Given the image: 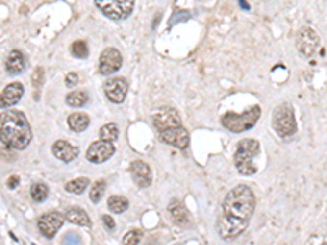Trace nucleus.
I'll use <instances>...</instances> for the list:
<instances>
[{
    "label": "nucleus",
    "instance_id": "1",
    "mask_svg": "<svg viewBox=\"0 0 327 245\" xmlns=\"http://www.w3.org/2000/svg\"><path fill=\"white\" fill-rule=\"evenodd\" d=\"M33 139V131L26 116L18 110L0 113V141L17 150L26 149Z\"/></svg>",
    "mask_w": 327,
    "mask_h": 245
},
{
    "label": "nucleus",
    "instance_id": "2",
    "mask_svg": "<svg viewBox=\"0 0 327 245\" xmlns=\"http://www.w3.org/2000/svg\"><path fill=\"white\" fill-rule=\"evenodd\" d=\"M255 209V195L246 185H237L226 195L223 201V214L227 218L247 222Z\"/></svg>",
    "mask_w": 327,
    "mask_h": 245
},
{
    "label": "nucleus",
    "instance_id": "3",
    "mask_svg": "<svg viewBox=\"0 0 327 245\" xmlns=\"http://www.w3.org/2000/svg\"><path fill=\"white\" fill-rule=\"evenodd\" d=\"M260 152V144L255 139H242L237 144L236 154H234V165L241 175L251 176L257 172L253 159Z\"/></svg>",
    "mask_w": 327,
    "mask_h": 245
},
{
    "label": "nucleus",
    "instance_id": "4",
    "mask_svg": "<svg viewBox=\"0 0 327 245\" xmlns=\"http://www.w3.org/2000/svg\"><path fill=\"white\" fill-rule=\"evenodd\" d=\"M260 115H262L260 106L255 105V106H251L249 110H246L242 115H237V113H234V111L224 113L221 118V122H223V126L229 131L244 132V131L252 129V127L257 124Z\"/></svg>",
    "mask_w": 327,
    "mask_h": 245
},
{
    "label": "nucleus",
    "instance_id": "5",
    "mask_svg": "<svg viewBox=\"0 0 327 245\" xmlns=\"http://www.w3.org/2000/svg\"><path fill=\"white\" fill-rule=\"evenodd\" d=\"M272 126L278 136L281 137H288L293 136L296 132V118H295V111L290 105H280L275 108L273 111V118H272Z\"/></svg>",
    "mask_w": 327,
    "mask_h": 245
},
{
    "label": "nucleus",
    "instance_id": "6",
    "mask_svg": "<svg viewBox=\"0 0 327 245\" xmlns=\"http://www.w3.org/2000/svg\"><path fill=\"white\" fill-rule=\"evenodd\" d=\"M105 17L111 20L128 18L134 8V0H94Z\"/></svg>",
    "mask_w": 327,
    "mask_h": 245
},
{
    "label": "nucleus",
    "instance_id": "7",
    "mask_svg": "<svg viewBox=\"0 0 327 245\" xmlns=\"http://www.w3.org/2000/svg\"><path fill=\"white\" fill-rule=\"evenodd\" d=\"M321 38L311 26H302L296 34V48L304 57H311L319 48Z\"/></svg>",
    "mask_w": 327,
    "mask_h": 245
},
{
    "label": "nucleus",
    "instance_id": "8",
    "mask_svg": "<svg viewBox=\"0 0 327 245\" xmlns=\"http://www.w3.org/2000/svg\"><path fill=\"white\" fill-rule=\"evenodd\" d=\"M121 64H123V56L116 48H106L100 54L99 61V72L101 75H111L116 71H120Z\"/></svg>",
    "mask_w": 327,
    "mask_h": 245
},
{
    "label": "nucleus",
    "instance_id": "9",
    "mask_svg": "<svg viewBox=\"0 0 327 245\" xmlns=\"http://www.w3.org/2000/svg\"><path fill=\"white\" fill-rule=\"evenodd\" d=\"M247 227V222H242V220L227 218V216L221 214L218 219V232L224 240H234L241 235Z\"/></svg>",
    "mask_w": 327,
    "mask_h": 245
},
{
    "label": "nucleus",
    "instance_id": "10",
    "mask_svg": "<svg viewBox=\"0 0 327 245\" xmlns=\"http://www.w3.org/2000/svg\"><path fill=\"white\" fill-rule=\"evenodd\" d=\"M113 154H115L113 142L100 139L90 144L89 150H87V160L92 162V164H103V162L111 159Z\"/></svg>",
    "mask_w": 327,
    "mask_h": 245
},
{
    "label": "nucleus",
    "instance_id": "11",
    "mask_svg": "<svg viewBox=\"0 0 327 245\" xmlns=\"http://www.w3.org/2000/svg\"><path fill=\"white\" fill-rule=\"evenodd\" d=\"M152 122L159 131L169 129V127L182 126V120H180V115L177 113V110L169 108V106L159 108L157 111L152 113Z\"/></svg>",
    "mask_w": 327,
    "mask_h": 245
},
{
    "label": "nucleus",
    "instance_id": "12",
    "mask_svg": "<svg viewBox=\"0 0 327 245\" xmlns=\"http://www.w3.org/2000/svg\"><path fill=\"white\" fill-rule=\"evenodd\" d=\"M62 224H64V214L57 213V211H51V213L43 214L40 220H38L40 232L45 235L46 239L54 237L59 227H62Z\"/></svg>",
    "mask_w": 327,
    "mask_h": 245
},
{
    "label": "nucleus",
    "instance_id": "13",
    "mask_svg": "<svg viewBox=\"0 0 327 245\" xmlns=\"http://www.w3.org/2000/svg\"><path fill=\"white\" fill-rule=\"evenodd\" d=\"M103 92L106 98L113 103H123L126 98V93H128V82L123 77H113L108 78L103 83Z\"/></svg>",
    "mask_w": 327,
    "mask_h": 245
},
{
    "label": "nucleus",
    "instance_id": "14",
    "mask_svg": "<svg viewBox=\"0 0 327 245\" xmlns=\"http://www.w3.org/2000/svg\"><path fill=\"white\" fill-rule=\"evenodd\" d=\"M160 137H162L164 142L177 147L180 150H185L190 146V134L183 126L169 127V129L160 131Z\"/></svg>",
    "mask_w": 327,
    "mask_h": 245
},
{
    "label": "nucleus",
    "instance_id": "15",
    "mask_svg": "<svg viewBox=\"0 0 327 245\" xmlns=\"http://www.w3.org/2000/svg\"><path fill=\"white\" fill-rule=\"evenodd\" d=\"M131 176H133L134 183L139 186V188H148L152 181V172H151V167L143 160H134L129 167Z\"/></svg>",
    "mask_w": 327,
    "mask_h": 245
},
{
    "label": "nucleus",
    "instance_id": "16",
    "mask_svg": "<svg viewBox=\"0 0 327 245\" xmlns=\"http://www.w3.org/2000/svg\"><path fill=\"white\" fill-rule=\"evenodd\" d=\"M23 93H25V87L20 82H12L3 88L0 93V108H10L17 105L22 100Z\"/></svg>",
    "mask_w": 327,
    "mask_h": 245
},
{
    "label": "nucleus",
    "instance_id": "17",
    "mask_svg": "<svg viewBox=\"0 0 327 245\" xmlns=\"http://www.w3.org/2000/svg\"><path fill=\"white\" fill-rule=\"evenodd\" d=\"M52 154H54L56 159L62 162H72L79 155V149L66 141H56L52 144Z\"/></svg>",
    "mask_w": 327,
    "mask_h": 245
},
{
    "label": "nucleus",
    "instance_id": "18",
    "mask_svg": "<svg viewBox=\"0 0 327 245\" xmlns=\"http://www.w3.org/2000/svg\"><path fill=\"white\" fill-rule=\"evenodd\" d=\"M26 67V57L25 54L18 49H13L10 51V54L7 56L5 61V71L12 75H17V74H22Z\"/></svg>",
    "mask_w": 327,
    "mask_h": 245
},
{
    "label": "nucleus",
    "instance_id": "19",
    "mask_svg": "<svg viewBox=\"0 0 327 245\" xmlns=\"http://www.w3.org/2000/svg\"><path fill=\"white\" fill-rule=\"evenodd\" d=\"M169 213H170V218H172V220L175 224H180V225H187L188 224L190 216H188V211L183 206L182 201H178V199L170 201Z\"/></svg>",
    "mask_w": 327,
    "mask_h": 245
},
{
    "label": "nucleus",
    "instance_id": "20",
    "mask_svg": "<svg viewBox=\"0 0 327 245\" xmlns=\"http://www.w3.org/2000/svg\"><path fill=\"white\" fill-rule=\"evenodd\" d=\"M64 219L69 220L71 224L82 225V227H90V225H92L90 216L87 214L84 209H80V208H69L66 211Z\"/></svg>",
    "mask_w": 327,
    "mask_h": 245
},
{
    "label": "nucleus",
    "instance_id": "21",
    "mask_svg": "<svg viewBox=\"0 0 327 245\" xmlns=\"http://www.w3.org/2000/svg\"><path fill=\"white\" fill-rule=\"evenodd\" d=\"M67 122H69V127L75 132L85 131L90 124V118L85 115V113H72V115L67 118Z\"/></svg>",
    "mask_w": 327,
    "mask_h": 245
},
{
    "label": "nucleus",
    "instance_id": "22",
    "mask_svg": "<svg viewBox=\"0 0 327 245\" xmlns=\"http://www.w3.org/2000/svg\"><path fill=\"white\" fill-rule=\"evenodd\" d=\"M87 101H89V95H87V92L74 90V92H71V93H67L66 95V103L72 108L84 106Z\"/></svg>",
    "mask_w": 327,
    "mask_h": 245
},
{
    "label": "nucleus",
    "instance_id": "23",
    "mask_svg": "<svg viewBox=\"0 0 327 245\" xmlns=\"http://www.w3.org/2000/svg\"><path fill=\"white\" fill-rule=\"evenodd\" d=\"M128 199L125 198V196H120V195H115V196H110L108 198V209L111 213L115 214H121L125 213L126 209H128Z\"/></svg>",
    "mask_w": 327,
    "mask_h": 245
},
{
    "label": "nucleus",
    "instance_id": "24",
    "mask_svg": "<svg viewBox=\"0 0 327 245\" xmlns=\"http://www.w3.org/2000/svg\"><path fill=\"white\" fill-rule=\"evenodd\" d=\"M89 185H90L89 178H87V176H80V178H75L69 181V183H66V191L67 193H74V195H82Z\"/></svg>",
    "mask_w": 327,
    "mask_h": 245
},
{
    "label": "nucleus",
    "instance_id": "25",
    "mask_svg": "<svg viewBox=\"0 0 327 245\" xmlns=\"http://www.w3.org/2000/svg\"><path fill=\"white\" fill-rule=\"evenodd\" d=\"M118 126L115 124V122H108V124H105L103 127L100 129V137L103 141H110V142H115L118 139Z\"/></svg>",
    "mask_w": 327,
    "mask_h": 245
},
{
    "label": "nucleus",
    "instance_id": "26",
    "mask_svg": "<svg viewBox=\"0 0 327 245\" xmlns=\"http://www.w3.org/2000/svg\"><path fill=\"white\" fill-rule=\"evenodd\" d=\"M48 193H50V190L45 183H35L31 186V198L36 203H43L48 198Z\"/></svg>",
    "mask_w": 327,
    "mask_h": 245
},
{
    "label": "nucleus",
    "instance_id": "27",
    "mask_svg": "<svg viewBox=\"0 0 327 245\" xmlns=\"http://www.w3.org/2000/svg\"><path fill=\"white\" fill-rule=\"evenodd\" d=\"M105 188H106V183L103 180L95 181L90 188V199L94 201V203H99V201L101 199V196H103V193H105Z\"/></svg>",
    "mask_w": 327,
    "mask_h": 245
},
{
    "label": "nucleus",
    "instance_id": "28",
    "mask_svg": "<svg viewBox=\"0 0 327 245\" xmlns=\"http://www.w3.org/2000/svg\"><path fill=\"white\" fill-rule=\"evenodd\" d=\"M71 52H72V56L77 57V59H85L87 56H89V48H87V43L85 41L72 43Z\"/></svg>",
    "mask_w": 327,
    "mask_h": 245
},
{
    "label": "nucleus",
    "instance_id": "29",
    "mask_svg": "<svg viewBox=\"0 0 327 245\" xmlns=\"http://www.w3.org/2000/svg\"><path fill=\"white\" fill-rule=\"evenodd\" d=\"M141 237H143V234L139 230H129L123 237V245H138Z\"/></svg>",
    "mask_w": 327,
    "mask_h": 245
},
{
    "label": "nucleus",
    "instance_id": "30",
    "mask_svg": "<svg viewBox=\"0 0 327 245\" xmlns=\"http://www.w3.org/2000/svg\"><path fill=\"white\" fill-rule=\"evenodd\" d=\"M43 80H45V72H43V69L41 67H36L35 69V72H33V75H31V82H33V85H35L38 90H40V87L43 85Z\"/></svg>",
    "mask_w": 327,
    "mask_h": 245
},
{
    "label": "nucleus",
    "instance_id": "31",
    "mask_svg": "<svg viewBox=\"0 0 327 245\" xmlns=\"http://www.w3.org/2000/svg\"><path fill=\"white\" fill-rule=\"evenodd\" d=\"M79 83V75L75 72H69L66 75V85L67 87H75Z\"/></svg>",
    "mask_w": 327,
    "mask_h": 245
},
{
    "label": "nucleus",
    "instance_id": "32",
    "mask_svg": "<svg viewBox=\"0 0 327 245\" xmlns=\"http://www.w3.org/2000/svg\"><path fill=\"white\" fill-rule=\"evenodd\" d=\"M101 220H103V224H105V227H106V229H110V230H113V229H115V220L111 219L108 214H105L103 218H101Z\"/></svg>",
    "mask_w": 327,
    "mask_h": 245
},
{
    "label": "nucleus",
    "instance_id": "33",
    "mask_svg": "<svg viewBox=\"0 0 327 245\" xmlns=\"http://www.w3.org/2000/svg\"><path fill=\"white\" fill-rule=\"evenodd\" d=\"M18 183H20V178H18L17 175L10 176V178H8V181H7V185H8V188H10V190H15Z\"/></svg>",
    "mask_w": 327,
    "mask_h": 245
},
{
    "label": "nucleus",
    "instance_id": "34",
    "mask_svg": "<svg viewBox=\"0 0 327 245\" xmlns=\"http://www.w3.org/2000/svg\"><path fill=\"white\" fill-rule=\"evenodd\" d=\"M239 2H241V7H244L246 10H249V5H247V2L246 0H239Z\"/></svg>",
    "mask_w": 327,
    "mask_h": 245
},
{
    "label": "nucleus",
    "instance_id": "35",
    "mask_svg": "<svg viewBox=\"0 0 327 245\" xmlns=\"http://www.w3.org/2000/svg\"><path fill=\"white\" fill-rule=\"evenodd\" d=\"M322 245H327V242H326V244H322Z\"/></svg>",
    "mask_w": 327,
    "mask_h": 245
}]
</instances>
